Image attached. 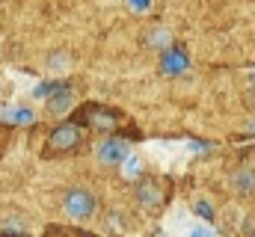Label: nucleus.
Returning a JSON list of instances; mask_svg holds the SVG:
<instances>
[{"mask_svg": "<svg viewBox=\"0 0 255 237\" xmlns=\"http://www.w3.org/2000/svg\"><path fill=\"white\" fill-rule=\"evenodd\" d=\"M65 214H68L71 220H89V217L95 214V199H92V193L83 190V187L68 190V193H65Z\"/></svg>", "mask_w": 255, "mask_h": 237, "instance_id": "f257e3e1", "label": "nucleus"}, {"mask_svg": "<svg viewBox=\"0 0 255 237\" xmlns=\"http://www.w3.org/2000/svg\"><path fill=\"white\" fill-rule=\"evenodd\" d=\"M128 154V145L122 139H104V142H98V148H95V157L101 160V163H107V166H116V163H122Z\"/></svg>", "mask_w": 255, "mask_h": 237, "instance_id": "f03ea898", "label": "nucleus"}, {"mask_svg": "<svg viewBox=\"0 0 255 237\" xmlns=\"http://www.w3.org/2000/svg\"><path fill=\"white\" fill-rule=\"evenodd\" d=\"M71 104H74V95L68 86H57L54 95H48V113L51 116H65L71 110Z\"/></svg>", "mask_w": 255, "mask_h": 237, "instance_id": "7ed1b4c3", "label": "nucleus"}, {"mask_svg": "<svg viewBox=\"0 0 255 237\" xmlns=\"http://www.w3.org/2000/svg\"><path fill=\"white\" fill-rule=\"evenodd\" d=\"M51 142H54L57 148H71L74 142H80V127H74V124H63V127H57L54 136H51Z\"/></svg>", "mask_w": 255, "mask_h": 237, "instance_id": "20e7f679", "label": "nucleus"}, {"mask_svg": "<svg viewBox=\"0 0 255 237\" xmlns=\"http://www.w3.org/2000/svg\"><path fill=\"white\" fill-rule=\"evenodd\" d=\"M193 223V217L187 214V208H181V205H175L172 208V214H169V220H166V229L169 232H175V235L181 237L184 232H187V226Z\"/></svg>", "mask_w": 255, "mask_h": 237, "instance_id": "39448f33", "label": "nucleus"}, {"mask_svg": "<svg viewBox=\"0 0 255 237\" xmlns=\"http://www.w3.org/2000/svg\"><path fill=\"white\" fill-rule=\"evenodd\" d=\"M232 190H238V193H255V172L253 169H238L232 175Z\"/></svg>", "mask_w": 255, "mask_h": 237, "instance_id": "423d86ee", "label": "nucleus"}, {"mask_svg": "<svg viewBox=\"0 0 255 237\" xmlns=\"http://www.w3.org/2000/svg\"><path fill=\"white\" fill-rule=\"evenodd\" d=\"M160 68H163L166 74H181V71L187 68V59H184V54H178V51H166Z\"/></svg>", "mask_w": 255, "mask_h": 237, "instance_id": "0eeeda50", "label": "nucleus"}, {"mask_svg": "<svg viewBox=\"0 0 255 237\" xmlns=\"http://www.w3.org/2000/svg\"><path fill=\"white\" fill-rule=\"evenodd\" d=\"M136 196H139V202L145 205V208H154V205H160V190H157V184H142L139 190H136Z\"/></svg>", "mask_w": 255, "mask_h": 237, "instance_id": "6e6552de", "label": "nucleus"}, {"mask_svg": "<svg viewBox=\"0 0 255 237\" xmlns=\"http://www.w3.org/2000/svg\"><path fill=\"white\" fill-rule=\"evenodd\" d=\"M68 54H63V51H57V54H51V57L45 59V71H51V74H65L68 71Z\"/></svg>", "mask_w": 255, "mask_h": 237, "instance_id": "1a4fd4ad", "label": "nucleus"}, {"mask_svg": "<svg viewBox=\"0 0 255 237\" xmlns=\"http://www.w3.org/2000/svg\"><path fill=\"white\" fill-rule=\"evenodd\" d=\"M139 172H142V163H139V157L128 154L125 160H122V175H125V178H136Z\"/></svg>", "mask_w": 255, "mask_h": 237, "instance_id": "9d476101", "label": "nucleus"}, {"mask_svg": "<svg viewBox=\"0 0 255 237\" xmlns=\"http://www.w3.org/2000/svg\"><path fill=\"white\" fill-rule=\"evenodd\" d=\"M181 237H217V235H214V229H211V226H205V223H196V220H193L190 226H187V232H184Z\"/></svg>", "mask_w": 255, "mask_h": 237, "instance_id": "9b49d317", "label": "nucleus"}, {"mask_svg": "<svg viewBox=\"0 0 255 237\" xmlns=\"http://www.w3.org/2000/svg\"><path fill=\"white\" fill-rule=\"evenodd\" d=\"M0 116H3V118H12V121H18V124H30V121L36 118L30 110H12V107H9V110H3Z\"/></svg>", "mask_w": 255, "mask_h": 237, "instance_id": "f8f14e48", "label": "nucleus"}, {"mask_svg": "<svg viewBox=\"0 0 255 237\" xmlns=\"http://www.w3.org/2000/svg\"><path fill=\"white\" fill-rule=\"evenodd\" d=\"M148 42H151V48H169V30H154V33H148Z\"/></svg>", "mask_w": 255, "mask_h": 237, "instance_id": "ddd939ff", "label": "nucleus"}, {"mask_svg": "<svg viewBox=\"0 0 255 237\" xmlns=\"http://www.w3.org/2000/svg\"><path fill=\"white\" fill-rule=\"evenodd\" d=\"M54 89H57V83H39L36 89H33V98H48V95H54Z\"/></svg>", "mask_w": 255, "mask_h": 237, "instance_id": "4468645a", "label": "nucleus"}, {"mask_svg": "<svg viewBox=\"0 0 255 237\" xmlns=\"http://www.w3.org/2000/svg\"><path fill=\"white\" fill-rule=\"evenodd\" d=\"M196 214H199L202 220H211V217H214V211H211V205H208L205 199H202V202H196Z\"/></svg>", "mask_w": 255, "mask_h": 237, "instance_id": "2eb2a0df", "label": "nucleus"}, {"mask_svg": "<svg viewBox=\"0 0 255 237\" xmlns=\"http://www.w3.org/2000/svg\"><path fill=\"white\" fill-rule=\"evenodd\" d=\"M128 6H130L133 12H145V9L151 6V0H128Z\"/></svg>", "mask_w": 255, "mask_h": 237, "instance_id": "dca6fc26", "label": "nucleus"}, {"mask_svg": "<svg viewBox=\"0 0 255 237\" xmlns=\"http://www.w3.org/2000/svg\"><path fill=\"white\" fill-rule=\"evenodd\" d=\"M247 107H253L255 110V77L250 80V89H247Z\"/></svg>", "mask_w": 255, "mask_h": 237, "instance_id": "f3484780", "label": "nucleus"}, {"mask_svg": "<svg viewBox=\"0 0 255 237\" xmlns=\"http://www.w3.org/2000/svg\"><path fill=\"white\" fill-rule=\"evenodd\" d=\"M95 124H98V127H110V124H113V118H110V116H95Z\"/></svg>", "mask_w": 255, "mask_h": 237, "instance_id": "a211bd4d", "label": "nucleus"}, {"mask_svg": "<svg viewBox=\"0 0 255 237\" xmlns=\"http://www.w3.org/2000/svg\"><path fill=\"white\" fill-rule=\"evenodd\" d=\"M247 130H250V133H255V118H253V121H247Z\"/></svg>", "mask_w": 255, "mask_h": 237, "instance_id": "6ab92c4d", "label": "nucleus"}, {"mask_svg": "<svg viewBox=\"0 0 255 237\" xmlns=\"http://www.w3.org/2000/svg\"><path fill=\"white\" fill-rule=\"evenodd\" d=\"M0 42H3V39H0Z\"/></svg>", "mask_w": 255, "mask_h": 237, "instance_id": "aec40b11", "label": "nucleus"}]
</instances>
